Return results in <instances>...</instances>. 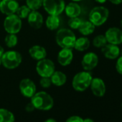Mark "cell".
<instances>
[{
	"instance_id": "obj_8",
	"label": "cell",
	"mask_w": 122,
	"mask_h": 122,
	"mask_svg": "<svg viewBox=\"0 0 122 122\" xmlns=\"http://www.w3.org/2000/svg\"><path fill=\"white\" fill-rule=\"evenodd\" d=\"M36 71L40 77H50L55 71V66L52 61L47 58L39 60L36 65Z\"/></svg>"
},
{
	"instance_id": "obj_13",
	"label": "cell",
	"mask_w": 122,
	"mask_h": 122,
	"mask_svg": "<svg viewBox=\"0 0 122 122\" xmlns=\"http://www.w3.org/2000/svg\"><path fill=\"white\" fill-rule=\"evenodd\" d=\"M90 88L93 94L96 97H103L106 91V84L100 78H93Z\"/></svg>"
},
{
	"instance_id": "obj_20",
	"label": "cell",
	"mask_w": 122,
	"mask_h": 122,
	"mask_svg": "<svg viewBox=\"0 0 122 122\" xmlns=\"http://www.w3.org/2000/svg\"><path fill=\"white\" fill-rule=\"evenodd\" d=\"M95 28H96V26L89 20L82 21L78 28V31L83 36H88L94 32Z\"/></svg>"
},
{
	"instance_id": "obj_40",
	"label": "cell",
	"mask_w": 122,
	"mask_h": 122,
	"mask_svg": "<svg viewBox=\"0 0 122 122\" xmlns=\"http://www.w3.org/2000/svg\"><path fill=\"white\" fill-rule=\"evenodd\" d=\"M120 23H121V28H122V19L121 20V22H120Z\"/></svg>"
},
{
	"instance_id": "obj_39",
	"label": "cell",
	"mask_w": 122,
	"mask_h": 122,
	"mask_svg": "<svg viewBox=\"0 0 122 122\" xmlns=\"http://www.w3.org/2000/svg\"><path fill=\"white\" fill-rule=\"evenodd\" d=\"M120 55H121V56H122V49H121V50H120Z\"/></svg>"
},
{
	"instance_id": "obj_9",
	"label": "cell",
	"mask_w": 122,
	"mask_h": 122,
	"mask_svg": "<svg viewBox=\"0 0 122 122\" xmlns=\"http://www.w3.org/2000/svg\"><path fill=\"white\" fill-rule=\"evenodd\" d=\"M107 42L116 45L122 44V30L117 27L108 28L105 32Z\"/></svg>"
},
{
	"instance_id": "obj_28",
	"label": "cell",
	"mask_w": 122,
	"mask_h": 122,
	"mask_svg": "<svg viewBox=\"0 0 122 122\" xmlns=\"http://www.w3.org/2000/svg\"><path fill=\"white\" fill-rule=\"evenodd\" d=\"M81 22H82V20L78 17H76L70 18V20L68 22V26L71 29H73V30H78Z\"/></svg>"
},
{
	"instance_id": "obj_37",
	"label": "cell",
	"mask_w": 122,
	"mask_h": 122,
	"mask_svg": "<svg viewBox=\"0 0 122 122\" xmlns=\"http://www.w3.org/2000/svg\"><path fill=\"white\" fill-rule=\"evenodd\" d=\"M95 1L96 2L99 3V4H103V3H105L107 1V0H95Z\"/></svg>"
},
{
	"instance_id": "obj_44",
	"label": "cell",
	"mask_w": 122,
	"mask_h": 122,
	"mask_svg": "<svg viewBox=\"0 0 122 122\" xmlns=\"http://www.w3.org/2000/svg\"><path fill=\"white\" fill-rule=\"evenodd\" d=\"M17 1H18V0H17Z\"/></svg>"
},
{
	"instance_id": "obj_12",
	"label": "cell",
	"mask_w": 122,
	"mask_h": 122,
	"mask_svg": "<svg viewBox=\"0 0 122 122\" xmlns=\"http://www.w3.org/2000/svg\"><path fill=\"white\" fill-rule=\"evenodd\" d=\"M19 7L17 0H1L0 2V11L7 16L16 14Z\"/></svg>"
},
{
	"instance_id": "obj_11",
	"label": "cell",
	"mask_w": 122,
	"mask_h": 122,
	"mask_svg": "<svg viewBox=\"0 0 122 122\" xmlns=\"http://www.w3.org/2000/svg\"><path fill=\"white\" fill-rule=\"evenodd\" d=\"M20 90L22 96L32 98L36 93L37 88L35 83L30 78H24L20 83Z\"/></svg>"
},
{
	"instance_id": "obj_29",
	"label": "cell",
	"mask_w": 122,
	"mask_h": 122,
	"mask_svg": "<svg viewBox=\"0 0 122 122\" xmlns=\"http://www.w3.org/2000/svg\"><path fill=\"white\" fill-rule=\"evenodd\" d=\"M40 84L43 88H50L52 85L50 78H49V77H41V79L40 81Z\"/></svg>"
},
{
	"instance_id": "obj_31",
	"label": "cell",
	"mask_w": 122,
	"mask_h": 122,
	"mask_svg": "<svg viewBox=\"0 0 122 122\" xmlns=\"http://www.w3.org/2000/svg\"><path fill=\"white\" fill-rule=\"evenodd\" d=\"M83 118L78 116H72L67 118L66 122H83Z\"/></svg>"
},
{
	"instance_id": "obj_42",
	"label": "cell",
	"mask_w": 122,
	"mask_h": 122,
	"mask_svg": "<svg viewBox=\"0 0 122 122\" xmlns=\"http://www.w3.org/2000/svg\"><path fill=\"white\" fill-rule=\"evenodd\" d=\"M121 108H122V103H121Z\"/></svg>"
},
{
	"instance_id": "obj_18",
	"label": "cell",
	"mask_w": 122,
	"mask_h": 122,
	"mask_svg": "<svg viewBox=\"0 0 122 122\" xmlns=\"http://www.w3.org/2000/svg\"><path fill=\"white\" fill-rule=\"evenodd\" d=\"M64 10L66 15L70 18L78 17L81 13V7L76 2H70L69 4L66 5Z\"/></svg>"
},
{
	"instance_id": "obj_34",
	"label": "cell",
	"mask_w": 122,
	"mask_h": 122,
	"mask_svg": "<svg viewBox=\"0 0 122 122\" xmlns=\"http://www.w3.org/2000/svg\"><path fill=\"white\" fill-rule=\"evenodd\" d=\"M4 52H5V50H4V48L0 45V58L2 57V55L4 54Z\"/></svg>"
},
{
	"instance_id": "obj_2",
	"label": "cell",
	"mask_w": 122,
	"mask_h": 122,
	"mask_svg": "<svg viewBox=\"0 0 122 122\" xmlns=\"http://www.w3.org/2000/svg\"><path fill=\"white\" fill-rule=\"evenodd\" d=\"M76 40V37L74 32L67 28L59 30L55 36V41L61 48L73 49Z\"/></svg>"
},
{
	"instance_id": "obj_36",
	"label": "cell",
	"mask_w": 122,
	"mask_h": 122,
	"mask_svg": "<svg viewBox=\"0 0 122 122\" xmlns=\"http://www.w3.org/2000/svg\"><path fill=\"white\" fill-rule=\"evenodd\" d=\"M44 122H57V121H56V120H55L54 118H48V119L45 120Z\"/></svg>"
},
{
	"instance_id": "obj_35",
	"label": "cell",
	"mask_w": 122,
	"mask_h": 122,
	"mask_svg": "<svg viewBox=\"0 0 122 122\" xmlns=\"http://www.w3.org/2000/svg\"><path fill=\"white\" fill-rule=\"evenodd\" d=\"M83 122H94V121H93L92 118H86L83 119Z\"/></svg>"
},
{
	"instance_id": "obj_21",
	"label": "cell",
	"mask_w": 122,
	"mask_h": 122,
	"mask_svg": "<svg viewBox=\"0 0 122 122\" xmlns=\"http://www.w3.org/2000/svg\"><path fill=\"white\" fill-rule=\"evenodd\" d=\"M91 45V42L88 37L86 36L81 37L79 38H76L75 45L73 48H75L76 50L80 52H83L87 50Z\"/></svg>"
},
{
	"instance_id": "obj_7",
	"label": "cell",
	"mask_w": 122,
	"mask_h": 122,
	"mask_svg": "<svg viewBox=\"0 0 122 122\" xmlns=\"http://www.w3.org/2000/svg\"><path fill=\"white\" fill-rule=\"evenodd\" d=\"M4 28L7 33L17 34L22 29V20L16 14L7 15L4 21Z\"/></svg>"
},
{
	"instance_id": "obj_15",
	"label": "cell",
	"mask_w": 122,
	"mask_h": 122,
	"mask_svg": "<svg viewBox=\"0 0 122 122\" xmlns=\"http://www.w3.org/2000/svg\"><path fill=\"white\" fill-rule=\"evenodd\" d=\"M120 48L118 45L107 43L101 48L103 56L108 60H116L120 56Z\"/></svg>"
},
{
	"instance_id": "obj_17",
	"label": "cell",
	"mask_w": 122,
	"mask_h": 122,
	"mask_svg": "<svg viewBox=\"0 0 122 122\" xmlns=\"http://www.w3.org/2000/svg\"><path fill=\"white\" fill-rule=\"evenodd\" d=\"M29 54L32 59L39 61L46 57L47 51L44 47L36 45H33L30 48Z\"/></svg>"
},
{
	"instance_id": "obj_22",
	"label": "cell",
	"mask_w": 122,
	"mask_h": 122,
	"mask_svg": "<svg viewBox=\"0 0 122 122\" xmlns=\"http://www.w3.org/2000/svg\"><path fill=\"white\" fill-rule=\"evenodd\" d=\"M60 24V20L57 15H50L45 21V25L50 30H55L58 28Z\"/></svg>"
},
{
	"instance_id": "obj_32",
	"label": "cell",
	"mask_w": 122,
	"mask_h": 122,
	"mask_svg": "<svg viewBox=\"0 0 122 122\" xmlns=\"http://www.w3.org/2000/svg\"><path fill=\"white\" fill-rule=\"evenodd\" d=\"M35 109V106H34V105L32 104V102L27 103V104L26 105V106H25V110H26V111H27V112H29V113L32 112Z\"/></svg>"
},
{
	"instance_id": "obj_33",
	"label": "cell",
	"mask_w": 122,
	"mask_h": 122,
	"mask_svg": "<svg viewBox=\"0 0 122 122\" xmlns=\"http://www.w3.org/2000/svg\"><path fill=\"white\" fill-rule=\"evenodd\" d=\"M108 1L113 4V5H120L122 3V0H108Z\"/></svg>"
},
{
	"instance_id": "obj_26",
	"label": "cell",
	"mask_w": 122,
	"mask_h": 122,
	"mask_svg": "<svg viewBox=\"0 0 122 122\" xmlns=\"http://www.w3.org/2000/svg\"><path fill=\"white\" fill-rule=\"evenodd\" d=\"M32 10L27 6V5H22L21 7H19L16 12V15L21 19H27L29 14L30 13Z\"/></svg>"
},
{
	"instance_id": "obj_41",
	"label": "cell",
	"mask_w": 122,
	"mask_h": 122,
	"mask_svg": "<svg viewBox=\"0 0 122 122\" xmlns=\"http://www.w3.org/2000/svg\"><path fill=\"white\" fill-rule=\"evenodd\" d=\"M1 64H2V63H1V58H0V66H1Z\"/></svg>"
},
{
	"instance_id": "obj_4",
	"label": "cell",
	"mask_w": 122,
	"mask_h": 122,
	"mask_svg": "<svg viewBox=\"0 0 122 122\" xmlns=\"http://www.w3.org/2000/svg\"><path fill=\"white\" fill-rule=\"evenodd\" d=\"M22 57L21 54L15 50L5 52L1 57L2 65L7 69L12 70L17 68L22 63Z\"/></svg>"
},
{
	"instance_id": "obj_23",
	"label": "cell",
	"mask_w": 122,
	"mask_h": 122,
	"mask_svg": "<svg viewBox=\"0 0 122 122\" xmlns=\"http://www.w3.org/2000/svg\"><path fill=\"white\" fill-rule=\"evenodd\" d=\"M15 120L12 112L6 108H0V122H15Z\"/></svg>"
},
{
	"instance_id": "obj_30",
	"label": "cell",
	"mask_w": 122,
	"mask_h": 122,
	"mask_svg": "<svg viewBox=\"0 0 122 122\" xmlns=\"http://www.w3.org/2000/svg\"><path fill=\"white\" fill-rule=\"evenodd\" d=\"M116 70L118 73L122 75V56L120 55L116 59Z\"/></svg>"
},
{
	"instance_id": "obj_14",
	"label": "cell",
	"mask_w": 122,
	"mask_h": 122,
	"mask_svg": "<svg viewBox=\"0 0 122 122\" xmlns=\"http://www.w3.org/2000/svg\"><path fill=\"white\" fill-rule=\"evenodd\" d=\"M73 59V52L72 49L62 48L57 55V62L62 66H69Z\"/></svg>"
},
{
	"instance_id": "obj_25",
	"label": "cell",
	"mask_w": 122,
	"mask_h": 122,
	"mask_svg": "<svg viewBox=\"0 0 122 122\" xmlns=\"http://www.w3.org/2000/svg\"><path fill=\"white\" fill-rule=\"evenodd\" d=\"M108 42L104 35H98L93 40V45L96 48H102Z\"/></svg>"
},
{
	"instance_id": "obj_10",
	"label": "cell",
	"mask_w": 122,
	"mask_h": 122,
	"mask_svg": "<svg viewBox=\"0 0 122 122\" xmlns=\"http://www.w3.org/2000/svg\"><path fill=\"white\" fill-rule=\"evenodd\" d=\"M98 64V57L93 52L86 53L81 60V66L84 71H91L93 70Z\"/></svg>"
},
{
	"instance_id": "obj_19",
	"label": "cell",
	"mask_w": 122,
	"mask_h": 122,
	"mask_svg": "<svg viewBox=\"0 0 122 122\" xmlns=\"http://www.w3.org/2000/svg\"><path fill=\"white\" fill-rule=\"evenodd\" d=\"M50 78L52 84L58 87L63 86L67 81L66 75L64 73L59 71H55Z\"/></svg>"
},
{
	"instance_id": "obj_5",
	"label": "cell",
	"mask_w": 122,
	"mask_h": 122,
	"mask_svg": "<svg viewBox=\"0 0 122 122\" xmlns=\"http://www.w3.org/2000/svg\"><path fill=\"white\" fill-rule=\"evenodd\" d=\"M109 17V10L103 6H97L93 8L89 13V21L96 27L103 25Z\"/></svg>"
},
{
	"instance_id": "obj_43",
	"label": "cell",
	"mask_w": 122,
	"mask_h": 122,
	"mask_svg": "<svg viewBox=\"0 0 122 122\" xmlns=\"http://www.w3.org/2000/svg\"><path fill=\"white\" fill-rule=\"evenodd\" d=\"M0 2H1V0H0Z\"/></svg>"
},
{
	"instance_id": "obj_27",
	"label": "cell",
	"mask_w": 122,
	"mask_h": 122,
	"mask_svg": "<svg viewBox=\"0 0 122 122\" xmlns=\"http://www.w3.org/2000/svg\"><path fill=\"white\" fill-rule=\"evenodd\" d=\"M43 0H26V5L32 11L38 10L42 7Z\"/></svg>"
},
{
	"instance_id": "obj_38",
	"label": "cell",
	"mask_w": 122,
	"mask_h": 122,
	"mask_svg": "<svg viewBox=\"0 0 122 122\" xmlns=\"http://www.w3.org/2000/svg\"><path fill=\"white\" fill-rule=\"evenodd\" d=\"M73 2H81V1H83V0H71Z\"/></svg>"
},
{
	"instance_id": "obj_3",
	"label": "cell",
	"mask_w": 122,
	"mask_h": 122,
	"mask_svg": "<svg viewBox=\"0 0 122 122\" xmlns=\"http://www.w3.org/2000/svg\"><path fill=\"white\" fill-rule=\"evenodd\" d=\"M93 79L92 75L89 71H83L76 74L72 81V86L73 89L78 92L85 91L90 87L91 81Z\"/></svg>"
},
{
	"instance_id": "obj_24",
	"label": "cell",
	"mask_w": 122,
	"mask_h": 122,
	"mask_svg": "<svg viewBox=\"0 0 122 122\" xmlns=\"http://www.w3.org/2000/svg\"><path fill=\"white\" fill-rule=\"evenodd\" d=\"M5 42L8 47L10 48L15 47L18 42V37L17 36V34L8 33L5 37Z\"/></svg>"
},
{
	"instance_id": "obj_1",
	"label": "cell",
	"mask_w": 122,
	"mask_h": 122,
	"mask_svg": "<svg viewBox=\"0 0 122 122\" xmlns=\"http://www.w3.org/2000/svg\"><path fill=\"white\" fill-rule=\"evenodd\" d=\"M31 102L34 105L35 109L41 111H49L54 106L52 97L45 91L36 92L31 98Z\"/></svg>"
},
{
	"instance_id": "obj_16",
	"label": "cell",
	"mask_w": 122,
	"mask_h": 122,
	"mask_svg": "<svg viewBox=\"0 0 122 122\" xmlns=\"http://www.w3.org/2000/svg\"><path fill=\"white\" fill-rule=\"evenodd\" d=\"M27 22L30 27L35 30L40 29L43 24V17L37 10H32L27 17Z\"/></svg>"
},
{
	"instance_id": "obj_6",
	"label": "cell",
	"mask_w": 122,
	"mask_h": 122,
	"mask_svg": "<svg viewBox=\"0 0 122 122\" xmlns=\"http://www.w3.org/2000/svg\"><path fill=\"white\" fill-rule=\"evenodd\" d=\"M42 7L50 15L59 16L66 7L64 0H43Z\"/></svg>"
}]
</instances>
